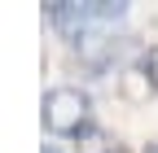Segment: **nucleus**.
<instances>
[{
    "instance_id": "nucleus-8",
    "label": "nucleus",
    "mask_w": 158,
    "mask_h": 153,
    "mask_svg": "<svg viewBox=\"0 0 158 153\" xmlns=\"http://www.w3.org/2000/svg\"><path fill=\"white\" fill-rule=\"evenodd\" d=\"M44 153H57V149H53V144H44Z\"/></svg>"
},
{
    "instance_id": "nucleus-2",
    "label": "nucleus",
    "mask_w": 158,
    "mask_h": 153,
    "mask_svg": "<svg viewBox=\"0 0 158 153\" xmlns=\"http://www.w3.org/2000/svg\"><path fill=\"white\" fill-rule=\"evenodd\" d=\"M123 9L127 5H118V0H84V5H79V0H53V5H44L48 22L70 31L75 40L84 35L88 22H114V18H123Z\"/></svg>"
},
{
    "instance_id": "nucleus-7",
    "label": "nucleus",
    "mask_w": 158,
    "mask_h": 153,
    "mask_svg": "<svg viewBox=\"0 0 158 153\" xmlns=\"http://www.w3.org/2000/svg\"><path fill=\"white\" fill-rule=\"evenodd\" d=\"M145 153H158V140H149V144H145Z\"/></svg>"
},
{
    "instance_id": "nucleus-4",
    "label": "nucleus",
    "mask_w": 158,
    "mask_h": 153,
    "mask_svg": "<svg viewBox=\"0 0 158 153\" xmlns=\"http://www.w3.org/2000/svg\"><path fill=\"white\" fill-rule=\"evenodd\" d=\"M118 88H123V96H127V101H145V96H154V88H149V79L141 74V66L123 70V79H118Z\"/></svg>"
},
{
    "instance_id": "nucleus-1",
    "label": "nucleus",
    "mask_w": 158,
    "mask_h": 153,
    "mask_svg": "<svg viewBox=\"0 0 158 153\" xmlns=\"http://www.w3.org/2000/svg\"><path fill=\"white\" fill-rule=\"evenodd\" d=\"M88 92L84 88H48L44 92V127L53 131V136H79V131H88Z\"/></svg>"
},
{
    "instance_id": "nucleus-9",
    "label": "nucleus",
    "mask_w": 158,
    "mask_h": 153,
    "mask_svg": "<svg viewBox=\"0 0 158 153\" xmlns=\"http://www.w3.org/2000/svg\"><path fill=\"white\" fill-rule=\"evenodd\" d=\"M114 153H123V149H114Z\"/></svg>"
},
{
    "instance_id": "nucleus-5",
    "label": "nucleus",
    "mask_w": 158,
    "mask_h": 153,
    "mask_svg": "<svg viewBox=\"0 0 158 153\" xmlns=\"http://www.w3.org/2000/svg\"><path fill=\"white\" fill-rule=\"evenodd\" d=\"M114 149H118V144H110L106 131H97V127L79 131V153H114Z\"/></svg>"
},
{
    "instance_id": "nucleus-6",
    "label": "nucleus",
    "mask_w": 158,
    "mask_h": 153,
    "mask_svg": "<svg viewBox=\"0 0 158 153\" xmlns=\"http://www.w3.org/2000/svg\"><path fill=\"white\" fill-rule=\"evenodd\" d=\"M141 74H145V79H149V88L158 92V44L141 53Z\"/></svg>"
},
{
    "instance_id": "nucleus-3",
    "label": "nucleus",
    "mask_w": 158,
    "mask_h": 153,
    "mask_svg": "<svg viewBox=\"0 0 158 153\" xmlns=\"http://www.w3.org/2000/svg\"><path fill=\"white\" fill-rule=\"evenodd\" d=\"M127 48V35H79V57L88 70H110V61Z\"/></svg>"
}]
</instances>
